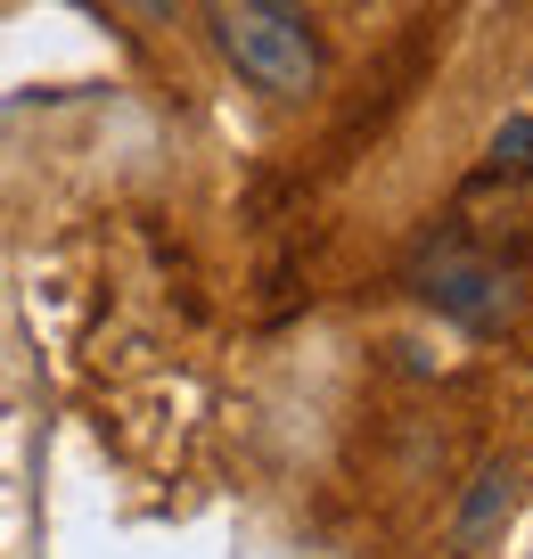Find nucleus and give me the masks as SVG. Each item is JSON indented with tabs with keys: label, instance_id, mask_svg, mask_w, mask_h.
Segmentation results:
<instances>
[{
	"label": "nucleus",
	"instance_id": "obj_3",
	"mask_svg": "<svg viewBox=\"0 0 533 559\" xmlns=\"http://www.w3.org/2000/svg\"><path fill=\"white\" fill-rule=\"evenodd\" d=\"M509 510H517V469H509V461H484L476 486H468V502H460V543H468V551H484Z\"/></svg>",
	"mask_w": 533,
	"mask_h": 559
},
{
	"label": "nucleus",
	"instance_id": "obj_4",
	"mask_svg": "<svg viewBox=\"0 0 533 559\" xmlns=\"http://www.w3.org/2000/svg\"><path fill=\"white\" fill-rule=\"evenodd\" d=\"M493 174H533V116H509L493 132Z\"/></svg>",
	"mask_w": 533,
	"mask_h": 559
},
{
	"label": "nucleus",
	"instance_id": "obj_1",
	"mask_svg": "<svg viewBox=\"0 0 533 559\" xmlns=\"http://www.w3.org/2000/svg\"><path fill=\"white\" fill-rule=\"evenodd\" d=\"M206 34L222 50V67L263 99H312L328 74L304 0H206Z\"/></svg>",
	"mask_w": 533,
	"mask_h": 559
},
{
	"label": "nucleus",
	"instance_id": "obj_2",
	"mask_svg": "<svg viewBox=\"0 0 533 559\" xmlns=\"http://www.w3.org/2000/svg\"><path fill=\"white\" fill-rule=\"evenodd\" d=\"M411 288L444 321H460V330H500V321H517V272L500 255H484L476 239H460V230H444V239H427L411 255Z\"/></svg>",
	"mask_w": 533,
	"mask_h": 559
},
{
	"label": "nucleus",
	"instance_id": "obj_5",
	"mask_svg": "<svg viewBox=\"0 0 533 559\" xmlns=\"http://www.w3.org/2000/svg\"><path fill=\"white\" fill-rule=\"evenodd\" d=\"M140 25H181V0H123Z\"/></svg>",
	"mask_w": 533,
	"mask_h": 559
}]
</instances>
